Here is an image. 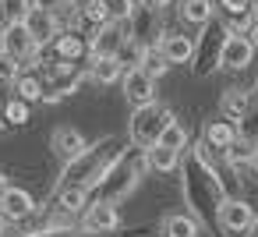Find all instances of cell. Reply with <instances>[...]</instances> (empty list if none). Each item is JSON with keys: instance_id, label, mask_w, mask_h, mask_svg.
I'll use <instances>...</instances> for the list:
<instances>
[{"instance_id": "obj_1", "label": "cell", "mask_w": 258, "mask_h": 237, "mask_svg": "<svg viewBox=\"0 0 258 237\" xmlns=\"http://www.w3.org/2000/svg\"><path fill=\"white\" fill-rule=\"evenodd\" d=\"M180 191L187 202V212L202 223V226H216V212L226 198V184L219 177V170L212 166V149L198 138L195 145H187L180 152Z\"/></svg>"}, {"instance_id": "obj_2", "label": "cell", "mask_w": 258, "mask_h": 237, "mask_svg": "<svg viewBox=\"0 0 258 237\" xmlns=\"http://www.w3.org/2000/svg\"><path fill=\"white\" fill-rule=\"evenodd\" d=\"M110 145H113L110 138H96V142H89L71 163H64L57 188H64V184H92V181L103 173V166L113 159V149H110Z\"/></svg>"}, {"instance_id": "obj_3", "label": "cell", "mask_w": 258, "mask_h": 237, "mask_svg": "<svg viewBox=\"0 0 258 237\" xmlns=\"http://www.w3.org/2000/svg\"><path fill=\"white\" fill-rule=\"evenodd\" d=\"M170 121H173V110H170L166 103L152 99V103H145V106H135L131 124H127V135H131V142H135V145L149 149V145H156L159 131H163Z\"/></svg>"}, {"instance_id": "obj_4", "label": "cell", "mask_w": 258, "mask_h": 237, "mask_svg": "<svg viewBox=\"0 0 258 237\" xmlns=\"http://www.w3.org/2000/svg\"><path fill=\"white\" fill-rule=\"evenodd\" d=\"M0 53L15 57L22 68H32V71H39V64H43V50L36 46V39H32V32H29L25 22L0 25Z\"/></svg>"}, {"instance_id": "obj_5", "label": "cell", "mask_w": 258, "mask_h": 237, "mask_svg": "<svg viewBox=\"0 0 258 237\" xmlns=\"http://www.w3.org/2000/svg\"><path fill=\"white\" fill-rule=\"evenodd\" d=\"M198 32H202V39H195L191 71L205 78L219 68V53H223V43H226V25H223V18H209Z\"/></svg>"}, {"instance_id": "obj_6", "label": "cell", "mask_w": 258, "mask_h": 237, "mask_svg": "<svg viewBox=\"0 0 258 237\" xmlns=\"http://www.w3.org/2000/svg\"><path fill=\"white\" fill-rule=\"evenodd\" d=\"M251 219H254L251 202H244V198H230V195H226L223 205H219V212H216V230H223V233H247Z\"/></svg>"}, {"instance_id": "obj_7", "label": "cell", "mask_w": 258, "mask_h": 237, "mask_svg": "<svg viewBox=\"0 0 258 237\" xmlns=\"http://www.w3.org/2000/svg\"><path fill=\"white\" fill-rule=\"evenodd\" d=\"M254 61V43L247 32H226L223 53H219V68L223 71H244Z\"/></svg>"}, {"instance_id": "obj_8", "label": "cell", "mask_w": 258, "mask_h": 237, "mask_svg": "<svg viewBox=\"0 0 258 237\" xmlns=\"http://www.w3.org/2000/svg\"><path fill=\"white\" fill-rule=\"evenodd\" d=\"M120 226V209L117 202H89L82 212V233H113Z\"/></svg>"}, {"instance_id": "obj_9", "label": "cell", "mask_w": 258, "mask_h": 237, "mask_svg": "<svg viewBox=\"0 0 258 237\" xmlns=\"http://www.w3.org/2000/svg\"><path fill=\"white\" fill-rule=\"evenodd\" d=\"M120 89H124V99L131 103V110L156 99V78L145 75L142 68H127V71L120 75Z\"/></svg>"}, {"instance_id": "obj_10", "label": "cell", "mask_w": 258, "mask_h": 237, "mask_svg": "<svg viewBox=\"0 0 258 237\" xmlns=\"http://www.w3.org/2000/svg\"><path fill=\"white\" fill-rule=\"evenodd\" d=\"M39 212V205H36V198L25 191V188H8L4 191V198H0V216H4V223H25V219H32Z\"/></svg>"}, {"instance_id": "obj_11", "label": "cell", "mask_w": 258, "mask_h": 237, "mask_svg": "<svg viewBox=\"0 0 258 237\" xmlns=\"http://www.w3.org/2000/svg\"><path fill=\"white\" fill-rule=\"evenodd\" d=\"M25 25H29V32H32V39H36L39 50H46L57 39V32H60V18H57L53 8H36L32 4V11L25 15Z\"/></svg>"}, {"instance_id": "obj_12", "label": "cell", "mask_w": 258, "mask_h": 237, "mask_svg": "<svg viewBox=\"0 0 258 237\" xmlns=\"http://www.w3.org/2000/svg\"><path fill=\"white\" fill-rule=\"evenodd\" d=\"M156 46L163 50V57L170 61V64H191V57H195V36H187V32H170V29H163L159 32V39H156Z\"/></svg>"}, {"instance_id": "obj_13", "label": "cell", "mask_w": 258, "mask_h": 237, "mask_svg": "<svg viewBox=\"0 0 258 237\" xmlns=\"http://www.w3.org/2000/svg\"><path fill=\"white\" fill-rule=\"evenodd\" d=\"M85 145H89V142H85V135H82L78 128H71V124L53 128V135H50V149H53V156H57L60 163H71Z\"/></svg>"}, {"instance_id": "obj_14", "label": "cell", "mask_w": 258, "mask_h": 237, "mask_svg": "<svg viewBox=\"0 0 258 237\" xmlns=\"http://www.w3.org/2000/svg\"><path fill=\"white\" fill-rule=\"evenodd\" d=\"M50 46H53V57H60V61H78V64H82V61L89 57V39H85V32H78V29H60Z\"/></svg>"}, {"instance_id": "obj_15", "label": "cell", "mask_w": 258, "mask_h": 237, "mask_svg": "<svg viewBox=\"0 0 258 237\" xmlns=\"http://www.w3.org/2000/svg\"><path fill=\"white\" fill-rule=\"evenodd\" d=\"M237 138V121H230L226 113H216L205 128H202V142L212 149V152H226V145Z\"/></svg>"}, {"instance_id": "obj_16", "label": "cell", "mask_w": 258, "mask_h": 237, "mask_svg": "<svg viewBox=\"0 0 258 237\" xmlns=\"http://www.w3.org/2000/svg\"><path fill=\"white\" fill-rule=\"evenodd\" d=\"M163 237H202V223L191 212H166L159 223Z\"/></svg>"}, {"instance_id": "obj_17", "label": "cell", "mask_w": 258, "mask_h": 237, "mask_svg": "<svg viewBox=\"0 0 258 237\" xmlns=\"http://www.w3.org/2000/svg\"><path fill=\"white\" fill-rule=\"evenodd\" d=\"M177 15L187 29H202L209 18H216V0H180Z\"/></svg>"}, {"instance_id": "obj_18", "label": "cell", "mask_w": 258, "mask_h": 237, "mask_svg": "<svg viewBox=\"0 0 258 237\" xmlns=\"http://www.w3.org/2000/svg\"><path fill=\"white\" fill-rule=\"evenodd\" d=\"M53 202H57V209L82 216L89 205V191H85V184H64V188H53Z\"/></svg>"}, {"instance_id": "obj_19", "label": "cell", "mask_w": 258, "mask_h": 237, "mask_svg": "<svg viewBox=\"0 0 258 237\" xmlns=\"http://www.w3.org/2000/svg\"><path fill=\"white\" fill-rule=\"evenodd\" d=\"M124 75V64L117 57H89V78L96 85H117Z\"/></svg>"}, {"instance_id": "obj_20", "label": "cell", "mask_w": 258, "mask_h": 237, "mask_svg": "<svg viewBox=\"0 0 258 237\" xmlns=\"http://www.w3.org/2000/svg\"><path fill=\"white\" fill-rule=\"evenodd\" d=\"M15 96L25 99V103H43V92H46V82L39 71H18V78L11 82Z\"/></svg>"}, {"instance_id": "obj_21", "label": "cell", "mask_w": 258, "mask_h": 237, "mask_svg": "<svg viewBox=\"0 0 258 237\" xmlns=\"http://www.w3.org/2000/svg\"><path fill=\"white\" fill-rule=\"evenodd\" d=\"M247 103H251V89H244V85H226L219 92V113H226L230 121H237L247 110Z\"/></svg>"}, {"instance_id": "obj_22", "label": "cell", "mask_w": 258, "mask_h": 237, "mask_svg": "<svg viewBox=\"0 0 258 237\" xmlns=\"http://www.w3.org/2000/svg\"><path fill=\"white\" fill-rule=\"evenodd\" d=\"M180 166V152L170 149V145H149V170L152 173H173Z\"/></svg>"}, {"instance_id": "obj_23", "label": "cell", "mask_w": 258, "mask_h": 237, "mask_svg": "<svg viewBox=\"0 0 258 237\" xmlns=\"http://www.w3.org/2000/svg\"><path fill=\"white\" fill-rule=\"evenodd\" d=\"M138 68H142L145 75H152V78L159 82V78H163V75H166V71H170L173 64H170V61L163 57V50H159L156 43H145V53H142V64H138Z\"/></svg>"}, {"instance_id": "obj_24", "label": "cell", "mask_w": 258, "mask_h": 237, "mask_svg": "<svg viewBox=\"0 0 258 237\" xmlns=\"http://www.w3.org/2000/svg\"><path fill=\"white\" fill-rule=\"evenodd\" d=\"M237 138H244V142L258 145V99H254V92H251L247 110L237 117Z\"/></svg>"}, {"instance_id": "obj_25", "label": "cell", "mask_w": 258, "mask_h": 237, "mask_svg": "<svg viewBox=\"0 0 258 237\" xmlns=\"http://www.w3.org/2000/svg\"><path fill=\"white\" fill-rule=\"evenodd\" d=\"M251 152H254V145H251V142L233 138V142L226 145L223 159H226V166H230V170H247V166H251Z\"/></svg>"}, {"instance_id": "obj_26", "label": "cell", "mask_w": 258, "mask_h": 237, "mask_svg": "<svg viewBox=\"0 0 258 237\" xmlns=\"http://www.w3.org/2000/svg\"><path fill=\"white\" fill-rule=\"evenodd\" d=\"M0 117H4L11 128H22V124H29V121H32V103H25V99L11 96V99H4V110H0Z\"/></svg>"}, {"instance_id": "obj_27", "label": "cell", "mask_w": 258, "mask_h": 237, "mask_svg": "<svg viewBox=\"0 0 258 237\" xmlns=\"http://www.w3.org/2000/svg\"><path fill=\"white\" fill-rule=\"evenodd\" d=\"M156 142H159V145H170V149H177V152H184V149H187V128L173 117V121L159 131V138H156Z\"/></svg>"}, {"instance_id": "obj_28", "label": "cell", "mask_w": 258, "mask_h": 237, "mask_svg": "<svg viewBox=\"0 0 258 237\" xmlns=\"http://www.w3.org/2000/svg\"><path fill=\"white\" fill-rule=\"evenodd\" d=\"M142 53H145V43H142V39H135V36H127L113 57H117V61L124 64V71H127V68H138V64H142Z\"/></svg>"}, {"instance_id": "obj_29", "label": "cell", "mask_w": 258, "mask_h": 237, "mask_svg": "<svg viewBox=\"0 0 258 237\" xmlns=\"http://www.w3.org/2000/svg\"><path fill=\"white\" fill-rule=\"evenodd\" d=\"M106 11H110V22H131L135 11H138V0H106Z\"/></svg>"}, {"instance_id": "obj_30", "label": "cell", "mask_w": 258, "mask_h": 237, "mask_svg": "<svg viewBox=\"0 0 258 237\" xmlns=\"http://www.w3.org/2000/svg\"><path fill=\"white\" fill-rule=\"evenodd\" d=\"M32 11V0H4V22H25Z\"/></svg>"}, {"instance_id": "obj_31", "label": "cell", "mask_w": 258, "mask_h": 237, "mask_svg": "<svg viewBox=\"0 0 258 237\" xmlns=\"http://www.w3.org/2000/svg\"><path fill=\"white\" fill-rule=\"evenodd\" d=\"M18 71H22V64H18L15 57L0 53V85H11V82L18 78Z\"/></svg>"}, {"instance_id": "obj_32", "label": "cell", "mask_w": 258, "mask_h": 237, "mask_svg": "<svg viewBox=\"0 0 258 237\" xmlns=\"http://www.w3.org/2000/svg\"><path fill=\"white\" fill-rule=\"evenodd\" d=\"M142 4H145V8H152V11H163V8H170V4H173V0H142Z\"/></svg>"}, {"instance_id": "obj_33", "label": "cell", "mask_w": 258, "mask_h": 237, "mask_svg": "<svg viewBox=\"0 0 258 237\" xmlns=\"http://www.w3.org/2000/svg\"><path fill=\"white\" fill-rule=\"evenodd\" d=\"M8 188H11V177H8L4 170H0V198H4V191H8Z\"/></svg>"}, {"instance_id": "obj_34", "label": "cell", "mask_w": 258, "mask_h": 237, "mask_svg": "<svg viewBox=\"0 0 258 237\" xmlns=\"http://www.w3.org/2000/svg\"><path fill=\"white\" fill-rule=\"evenodd\" d=\"M251 173H258V145H254V152H251V166H247Z\"/></svg>"}, {"instance_id": "obj_35", "label": "cell", "mask_w": 258, "mask_h": 237, "mask_svg": "<svg viewBox=\"0 0 258 237\" xmlns=\"http://www.w3.org/2000/svg\"><path fill=\"white\" fill-rule=\"evenodd\" d=\"M247 36H251V43H254V50H258V22H254V25L247 29Z\"/></svg>"}, {"instance_id": "obj_36", "label": "cell", "mask_w": 258, "mask_h": 237, "mask_svg": "<svg viewBox=\"0 0 258 237\" xmlns=\"http://www.w3.org/2000/svg\"><path fill=\"white\" fill-rule=\"evenodd\" d=\"M247 237H258V216L251 219V226H247Z\"/></svg>"}, {"instance_id": "obj_37", "label": "cell", "mask_w": 258, "mask_h": 237, "mask_svg": "<svg viewBox=\"0 0 258 237\" xmlns=\"http://www.w3.org/2000/svg\"><path fill=\"white\" fill-rule=\"evenodd\" d=\"M251 18L258 22V0H251Z\"/></svg>"}, {"instance_id": "obj_38", "label": "cell", "mask_w": 258, "mask_h": 237, "mask_svg": "<svg viewBox=\"0 0 258 237\" xmlns=\"http://www.w3.org/2000/svg\"><path fill=\"white\" fill-rule=\"evenodd\" d=\"M0 25H8V22H4V0H0Z\"/></svg>"}, {"instance_id": "obj_39", "label": "cell", "mask_w": 258, "mask_h": 237, "mask_svg": "<svg viewBox=\"0 0 258 237\" xmlns=\"http://www.w3.org/2000/svg\"><path fill=\"white\" fill-rule=\"evenodd\" d=\"M251 92H254V99H258V82H254V89H251Z\"/></svg>"}, {"instance_id": "obj_40", "label": "cell", "mask_w": 258, "mask_h": 237, "mask_svg": "<svg viewBox=\"0 0 258 237\" xmlns=\"http://www.w3.org/2000/svg\"><path fill=\"white\" fill-rule=\"evenodd\" d=\"M64 237H78V233H71V230H68V233H64Z\"/></svg>"}, {"instance_id": "obj_41", "label": "cell", "mask_w": 258, "mask_h": 237, "mask_svg": "<svg viewBox=\"0 0 258 237\" xmlns=\"http://www.w3.org/2000/svg\"><path fill=\"white\" fill-rule=\"evenodd\" d=\"M32 4H36V0H32Z\"/></svg>"}]
</instances>
